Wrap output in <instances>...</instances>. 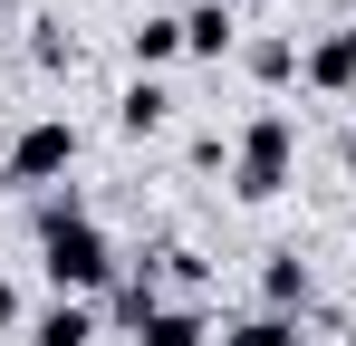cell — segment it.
Instances as JSON below:
<instances>
[{
  "label": "cell",
  "mask_w": 356,
  "mask_h": 346,
  "mask_svg": "<svg viewBox=\"0 0 356 346\" xmlns=\"http://www.w3.org/2000/svg\"><path fill=\"white\" fill-rule=\"evenodd\" d=\"M232 10H250V0H232Z\"/></svg>",
  "instance_id": "e0dca14e"
},
{
  "label": "cell",
  "mask_w": 356,
  "mask_h": 346,
  "mask_svg": "<svg viewBox=\"0 0 356 346\" xmlns=\"http://www.w3.org/2000/svg\"><path fill=\"white\" fill-rule=\"evenodd\" d=\"M289 173H298V125H289L280 106H260V115L232 135V192H241V202H280Z\"/></svg>",
  "instance_id": "7a4b0ae2"
},
{
  "label": "cell",
  "mask_w": 356,
  "mask_h": 346,
  "mask_svg": "<svg viewBox=\"0 0 356 346\" xmlns=\"http://www.w3.org/2000/svg\"><path fill=\"white\" fill-rule=\"evenodd\" d=\"M222 346H298V318H280V308H260V318H241Z\"/></svg>",
  "instance_id": "4fadbf2b"
},
{
  "label": "cell",
  "mask_w": 356,
  "mask_h": 346,
  "mask_svg": "<svg viewBox=\"0 0 356 346\" xmlns=\"http://www.w3.org/2000/svg\"><path fill=\"white\" fill-rule=\"evenodd\" d=\"M29 58H39V67H77V39H67L58 19H39V39H29Z\"/></svg>",
  "instance_id": "5bb4252c"
},
{
  "label": "cell",
  "mask_w": 356,
  "mask_h": 346,
  "mask_svg": "<svg viewBox=\"0 0 356 346\" xmlns=\"http://www.w3.org/2000/svg\"><path fill=\"white\" fill-rule=\"evenodd\" d=\"M241 58H250V77H260V87H289V77H298V58H308V49H298V39H250Z\"/></svg>",
  "instance_id": "7c38bea8"
},
{
  "label": "cell",
  "mask_w": 356,
  "mask_h": 346,
  "mask_svg": "<svg viewBox=\"0 0 356 346\" xmlns=\"http://www.w3.org/2000/svg\"><path fill=\"white\" fill-rule=\"evenodd\" d=\"M10 327H29V298H19V288L0 279V337H10Z\"/></svg>",
  "instance_id": "9a60e30c"
},
{
  "label": "cell",
  "mask_w": 356,
  "mask_h": 346,
  "mask_svg": "<svg viewBox=\"0 0 356 346\" xmlns=\"http://www.w3.org/2000/svg\"><path fill=\"white\" fill-rule=\"evenodd\" d=\"M347 231H356V202H347Z\"/></svg>",
  "instance_id": "2e32d148"
},
{
  "label": "cell",
  "mask_w": 356,
  "mask_h": 346,
  "mask_svg": "<svg viewBox=\"0 0 356 346\" xmlns=\"http://www.w3.org/2000/svg\"><path fill=\"white\" fill-rule=\"evenodd\" d=\"M308 298H318V279H308V260H298V250H270V260H260V308H280V318H298Z\"/></svg>",
  "instance_id": "9c48e42d"
},
{
  "label": "cell",
  "mask_w": 356,
  "mask_h": 346,
  "mask_svg": "<svg viewBox=\"0 0 356 346\" xmlns=\"http://www.w3.org/2000/svg\"><path fill=\"white\" fill-rule=\"evenodd\" d=\"M116 125L125 135H164V125H174V87H164V77H135L116 97Z\"/></svg>",
  "instance_id": "30bf717a"
},
{
  "label": "cell",
  "mask_w": 356,
  "mask_h": 346,
  "mask_svg": "<svg viewBox=\"0 0 356 346\" xmlns=\"http://www.w3.org/2000/svg\"><path fill=\"white\" fill-rule=\"evenodd\" d=\"M116 270L125 260H116V240L97 231L87 192H77V183L39 192V279H49V298H106Z\"/></svg>",
  "instance_id": "6da1fadb"
},
{
  "label": "cell",
  "mask_w": 356,
  "mask_h": 346,
  "mask_svg": "<svg viewBox=\"0 0 356 346\" xmlns=\"http://www.w3.org/2000/svg\"><path fill=\"white\" fill-rule=\"evenodd\" d=\"M154 308H164V260H125L116 288L97 298V318H106V327H125V337H145V318H154Z\"/></svg>",
  "instance_id": "277c9868"
},
{
  "label": "cell",
  "mask_w": 356,
  "mask_h": 346,
  "mask_svg": "<svg viewBox=\"0 0 356 346\" xmlns=\"http://www.w3.org/2000/svg\"><path fill=\"white\" fill-rule=\"evenodd\" d=\"M135 346H212V318L193 308V298H164L154 318H145V337Z\"/></svg>",
  "instance_id": "8fae6325"
},
{
  "label": "cell",
  "mask_w": 356,
  "mask_h": 346,
  "mask_svg": "<svg viewBox=\"0 0 356 346\" xmlns=\"http://www.w3.org/2000/svg\"><path fill=\"white\" fill-rule=\"evenodd\" d=\"M97 337H106L97 298H49V308H29V346H97Z\"/></svg>",
  "instance_id": "8992f818"
},
{
  "label": "cell",
  "mask_w": 356,
  "mask_h": 346,
  "mask_svg": "<svg viewBox=\"0 0 356 346\" xmlns=\"http://www.w3.org/2000/svg\"><path fill=\"white\" fill-rule=\"evenodd\" d=\"M241 49V10L232 0H193L183 10V58H232Z\"/></svg>",
  "instance_id": "52a82bcc"
},
{
  "label": "cell",
  "mask_w": 356,
  "mask_h": 346,
  "mask_svg": "<svg viewBox=\"0 0 356 346\" xmlns=\"http://www.w3.org/2000/svg\"><path fill=\"white\" fill-rule=\"evenodd\" d=\"M298 87H318V97H347V87H356V19H337V29H318V39H308Z\"/></svg>",
  "instance_id": "5b68a950"
},
{
  "label": "cell",
  "mask_w": 356,
  "mask_h": 346,
  "mask_svg": "<svg viewBox=\"0 0 356 346\" xmlns=\"http://www.w3.org/2000/svg\"><path fill=\"white\" fill-rule=\"evenodd\" d=\"M125 58H135V77L174 67V58H183V10H145V19L125 29Z\"/></svg>",
  "instance_id": "ba28073f"
},
{
  "label": "cell",
  "mask_w": 356,
  "mask_h": 346,
  "mask_svg": "<svg viewBox=\"0 0 356 346\" xmlns=\"http://www.w3.org/2000/svg\"><path fill=\"white\" fill-rule=\"evenodd\" d=\"M0 173H10L19 192H58L67 173H77V125H67V115H29V125L10 135Z\"/></svg>",
  "instance_id": "3957f363"
}]
</instances>
